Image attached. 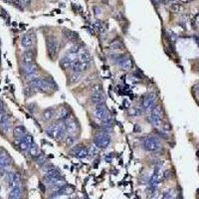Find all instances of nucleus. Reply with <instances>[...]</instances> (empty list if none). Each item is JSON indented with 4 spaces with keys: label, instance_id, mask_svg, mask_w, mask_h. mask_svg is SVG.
Here are the masks:
<instances>
[{
    "label": "nucleus",
    "instance_id": "nucleus-1",
    "mask_svg": "<svg viewBox=\"0 0 199 199\" xmlns=\"http://www.w3.org/2000/svg\"><path fill=\"white\" fill-rule=\"evenodd\" d=\"M47 133L55 140L62 138L66 133V120H58L57 123L52 124L47 129Z\"/></svg>",
    "mask_w": 199,
    "mask_h": 199
},
{
    "label": "nucleus",
    "instance_id": "nucleus-2",
    "mask_svg": "<svg viewBox=\"0 0 199 199\" xmlns=\"http://www.w3.org/2000/svg\"><path fill=\"white\" fill-rule=\"evenodd\" d=\"M94 115L96 118L101 120L102 122L106 124H109V122L111 120L110 112L108 111V109L105 106V104H103V105H97L96 109H95V111H94Z\"/></svg>",
    "mask_w": 199,
    "mask_h": 199
},
{
    "label": "nucleus",
    "instance_id": "nucleus-3",
    "mask_svg": "<svg viewBox=\"0 0 199 199\" xmlns=\"http://www.w3.org/2000/svg\"><path fill=\"white\" fill-rule=\"evenodd\" d=\"M47 50H48V54L50 57L54 59L56 55L58 54L59 50V40L57 37L50 36L47 38Z\"/></svg>",
    "mask_w": 199,
    "mask_h": 199
},
{
    "label": "nucleus",
    "instance_id": "nucleus-4",
    "mask_svg": "<svg viewBox=\"0 0 199 199\" xmlns=\"http://www.w3.org/2000/svg\"><path fill=\"white\" fill-rule=\"evenodd\" d=\"M29 86H31L35 91H40V92H47L50 89L47 79H41V78H37V77L30 80Z\"/></svg>",
    "mask_w": 199,
    "mask_h": 199
},
{
    "label": "nucleus",
    "instance_id": "nucleus-5",
    "mask_svg": "<svg viewBox=\"0 0 199 199\" xmlns=\"http://www.w3.org/2000/svg\"><path fill=\"white\" fill-rule=\"evenodd\" d=\"M142 145L148 151H157L160 148V140L155 136H148L142 142Z\"/></svg>",
    "mask_w": 199,
    "mask_h": 199
},
{
    "label": "nucleus",
    "instance_id": "nucleus-6",
    "mask_svg": "<svg viewBox=\"0 0 199 199\" xmlns=\"http://www.w3.org/2000/svg\"><path fill=\"white\" fill-rule=\"evenodd\" d=\"M161 118H162V112L160 106H155L152 111L149 112L148 119L150 123L152 124L155 128H158L161 125Z\"/></svg>",
    "mask_w": 199,
    "mask_h": 199
},
{
    "label": "nucleus",
    "instance_id": "nucleus-7",
    "mask_svg": "<svg viewBox=\"0 0 199 199\" xmlns=\"http://www.w3.org/2000/svg\"><path fill=\"white\" fill-rule=\"evenodd\" d=\"M111 142V137L107 133H99L94 138V144L99 148H106L109 146Z\"/></svg>",
    "mask_w": 199,
    "mask_h": 199
},
{
    "label": "nucleus",
    "instance_id": "nucleus-8",
    "mask_svg": "<svg viewBox=\"0 0 199 199\" xmlns=\"http://www.w3.org/2000/svg\"><path fill=\"white\" fill-rule=\"evenodd\" d=\"M22 71L24 73L25 77L29 80H32L35 78L37 73V66L34 63L31 64H23Z\"/></svg>",
    "mask_w": 199,
    "mask_h": 199
},
{
    "label": "nucleus",
    "instance_id": "nucleus-9",
    "mask_svg": "<svg viewBox=\"0 0 199 199\" xmlns=\"http://www.w3.org/2000/svg\"><path fill=\"white\" fill-rule=\"evenodd\" d=\"M11 163V158L6 153L0 154V175L4 176L7 172V168Z\"/></svg>",
    "mask_w": 199,
    "mask_h": 199
},
{
    "label": "nucleus",
    "instance_id": "nucleus-10",
    "mask_svg": "<svg viewBox=\"0 0 199 199\" xmlns=\"http://www.w3.org/2000/svg\"><path fill=\"white\" fill-rule=\"evenodd\" d=\"M154 102H155V98H154V96L153 95H148L144 100H142V108L148 112L152 111V109L154 108Z\"/></svg>",
    "mask_w": 199,
    "mask_h": 199
},
{
    "label": "nucleus",
    "instance_id": "nucleus-11",
    "mask_svg": "<svg viewBox=\"0 0 199 199\" xmlns=\"http://www.w3.org/2000/svg\"><path fill=\"white\" fill-rule=\"evenodd\" d=\"M90 68V63H87V62H82L80 61L79 59L76 60V61L72 64L71 66V69L73 72H86Z\"/></svg>",
    "mask_w": 199,
    "mask_h": 199
},
{
    "label": "nucleus",
    "instance_id": "nucleus-12",
    "mask_svg": "<svg viewBox=\"0 0 199 199\" xmlns=\"http://www.w3.org/2000/svg\"><path fill=\"white\" fill-rule=\"evenodd\" d=\"M119 65L122 67L124 70H131L133 66L132 60L129 57H124V56H119Z\"/></svg>",
    "mask_w": 199,
    "mask_h": 199
},
{
    "label": "nucleus",
    "instance_id": "nucleus-13",
    "mask_svg": "<svg viewBox=\"0 0 199 199\" xmlns=\"http://www.w3.org/2000/svg\"><path fill=\"white\" fill-rule=\"evenodd\" d=\"M32 144H33V138L29 135H26L22 140L18 142L19 148L24 151H29V148Z\"/></svg>",
    "mask_w": 199,
    "mask_h": 199
},
{
    "label": "nucleus",
    "instance_id": "nucleus-14",
    "mask_svg": "<svg viewBox=\"0 0 199 199\" xmlns=\"http://www.w3.org/2000/svg\"><path fill=\"white\" fill-rule=\"evenodd\" d=\"M34 44V39L31 34H25L21 38V46L25 49H30Z\"/></svg>",
    "mask_w": 199,
    "mask_h": 199
},
{
    "label": "nucleus",
    "instance_id": "nucleus-15",
    "mask_svg": "<svg viewBox=\"0 0 199 199\" xmlns=\"http://www.w3.org/2000/svg\"><path fill=\"white\" fill-rule=\"evenodd\" d=\"M72 152L74 153L76 157L80 158V159H84L86 157H88V155H89L88 149L85 148H82V146H76V148L72 150Z\"/></svg>",
    "mask_w": 199,
    "mask_h": 199
},
{
    "label": "nucleus",
    "instance_id": "nucleus-16",
    "mask_svg": "<svg viewBox=\"0 0 199 199\" xmlns=\"http://www.w3.org/2000/svg\"><path fill=\"white\" fill-rule=\"evenodd\" d=\"M78 131H79V127H78L76 122H74L73 120H66V132L68 135L74 136V133H77Z\"/></svg>",
    "mask_w": 199,
    "mask_h": 199
},
{
    "label": "nucleus",
    "instance_id": "nucleus-17",
    "mask_svg": "<svg viewBox=\"0 0 199 199\" xmlns=\"http://www.w3.org/2000/svg\"><path fill=\"white\" fill-rule=\"evenodd\" d=\"M34 59H35V54L34 52L30 49H26V51L22 55V62L23 64H31L34 63Z\"/></svg>",
    "mask_w": 199,
    "mask_h": 199
},
{
    "label": "nucleus",
    "instance_id": "nucleus-18",
    "mask_svg": "<svg viewBox=\"0 0 199 199\" xmlns=\"http://www.w3.org/2000/svg\"><path fill=\"white\" fill-rule=\"evenodd\" d=\"M27 135L26 133V129L23 127H16L13 131V136H14L15 140L17 142H19L22 138Z\"/></svg>",
    "mask_w": 199,
    "mask_h": 199
},
{
    "label": "nucleus",
    "instance_id": "nucleus-19",
    "mask_svg": "<svg viewBox=\"0 0 199 199\" xmlns=\"http://www.w3.org/2000/svg\"><path fill=\"white\" fill-rule=\"evenodd\" d=\"M91 102L95 105H103V104H105V98L104 96L101 94V92L99 93H94L92 94V96H91Z\"/></svg>",
    "mask_w": 199,
    "mask_h": 199
},
{
    "label": "nucleus",
    "instance_id": "nucleus-20",
    "mask_svg": "<svg viewBox=\"0 0 199 199\" xmlns=\"http://www.w3.org/2000/svg\"><path fill=\"white\" fill-rule=\"evenodd\" d=\"M69 116V112L67 110V108L65 107H60L57 112H56V118L58 120H66V119Z\"/></svg>",
    "mask_w": 199,
    "mask_h": 199
},
{
    "label": "nucleus",
    "instance_id": "nucleus-21",
    "mask_svg": "<svg viewBox=\"0 0 199 199\" xmlns=\"http://www.w3.org/2000/svg\"><path fill=\"white\" fill-rule=\"evenodd\" d=\"M55 116V110L52 109V108H49V109H46L42 114V118L44 119L45 120H50L54 118Z\"/></svg>",
    "mask_w": 199,
    "mask_h": 199
},
{
    "label": "nucleus",
    "instance_id": "nucleus-22",
    "mask_svg": "<svg viewBox=\"0 0 199 199\" xmlns=\"http://www.w3.org/2000/svg\"><path fill=\"white\" fill-rule=\"evenodd\" d=\"M20 196H21V188H20V185H19V186H15V187L11 188L10 193H9V198L16 199V198H20Z\"/></svg>",
    "mask_w": 199,
    "mask_h": 199
},
{
    "label": "nucleus",
    "instance_id": "nucleus-23",
    "mask_svg": "<svg viewBox=\"0 0 199 199\" xmlns=\"http://www.w3.org/2000/svg\"><path fill=\"white\" fill-rule=\"evenodd\" d=\"M78 59H79L80 61H82V62H87V63L91 62V56H90V54L88 53V52H86V51H81L80 50L79 57H78Z\"/></svg>",
    "mask_w": 199,
    "mask_h": 199
},
{
    "label": "nucleus",
    "instance_id": "nucleus-24",
    "mask_svg": "<svg viewBox=\"0 0 199 199\" xmlns=\"http://www.w3.org/2000/svg\"><path fill=\"white\" fill-rule=\"evenodd\" d=\"M82 79V73L81 72H73V74L70 76V83L76 84Z\"/></svg>",
    "mask_w": 199,
    "mask_h": 199
},
{
    "label": "nucleus",
    "instance_id": "nucleus-25",
    "mask_svg": "<svg viewBox=\"0 0 199 199\" xmlns=\"http://www.w3.org/2000/svg\"><path fill=\"white\" fill-rule=\"evenodd\" d=\"M74 63L73 61H71L70 59H69L68 57H64L62 60H61V62H60V64H61V66L64 68V69H68V68H71L72 66V64Z\"/></svg>",
    "mask_w": 199,
    "mask_h": 199
},
{
    "label": "nucleus",
    "instance_id": "nucleus-26",
    "mask_svg": "<svg viewBox=\"0 0 199 199\" xmlns=\"http://www.w3.org/2000/svg\"><path fill=\"white\" fill-rule=\"evenodd\" d=\"M63 32L66 34V36L65 37H67L68 39H70V40H74V39L78 38V34L73 32V31H70V30H64Z\"/></svg>",
    "mask_w": 199,
    "mask_h": 199
},
{
    "label": "nucleus",
    "instance_id": "nucleus-27",
    "mask_svg": "<svg viewBox=\"0 0 199 199\" xmlns=\"http://www.w3.org/2000/svg\"><path fill=\"white\" fill-rule=\"evenodd\" d=\"M76 142V137L73 135H68V136L65 138V144L67 145H73Z\"/></svg>",
    "mask_w": 199,
    "mask_h": 199
},
{
    "label": "nucleus",
    "instance_id": "nucleus-28",
    "mask_svg": "<svg viewBox=\"0 0 199 199\" xmlns=\"http://www.w3.org/2000/svg\"><path fill=\"white\" fill-rule=\"evenodd\" d=\"M29 152H30V154H31L33 157H36L37 155L39 154V153H38V148H37V145H36L35 144H34V142L31 144V146H30Z\"/></svg>",
    "mask_w": 199,
    "mask_h": 199
},
{
    "label": "nucleus",
    "instance_id": "nucleus-29",
    "mask_svg": "<svg viewBox=\"0 0 199 199\" xmlns=\"http://www.w3.org/2000/svg\"><path fill=\"white\" fill-rule=\"evenodd\" d=\"M35 158H36L37 163H38V164H40V165H45V164L47 163L46 158H45V156H44V155H43V154H38Z\"/></svg>",
    "mask_w": 199,
    "mask_h": 199
},
{
    "label": "nucleus",
    "instance_id": "nucleus-30",
    "mask_svg": "<svg viewBox=\"0 0 199 199\" xmlns=\"http://www.w3.org/2000/svg\"><path fill=\"white\" fill-rule=\"evenodd\" d=\"M128 114L132 116H140L141 114V110L137 109V108H131L128 110Z\"/></svg>",
    "mask_w": 199,
    "mask_h": 199
},
{
    "label": "nucleus",
    "instance_id": "nucleus-31",
    "mask_svg": "<svg viewBox=\"0 0 199 199\" xmlns=\"http://www.w3.org/2000/svg\"><path fill=\"white\" fill-rule=\"evenodd\" d=\"M111 47L112 49H120L123 47V43L120 41H115V42L112 43Z\"/></svg>",
    "mask_w": 199,
    "mask_h": 199
},
{
    "label": "nucleus",
    "instance_id": "nucleus-32",
    "mask_svg": "<svg viewBox=\"0 0 199 199\" xmlns=\"http://www.w3.org/2000/svg\"><path fill=\"white\" fill-rule=\"evenodd\" d=\"M170 129H171V127H170L169 124H168V123H164L163 124V132H169Z\"/></svg>",
    "mask_w": 199,
    "mask_h": 199
},
{
    "label": "nucleus",
    "instance_id": "nucleus-33",
    "mask_svg": "<svg viewBox=\"0 0 199 199\" xmlns=\"http://www.w3.org/2000/svg\"><path fill=\"white\" fill-rule=\"evenodd\" d=\"M171 9L173 10V11H175V12H178L180 9H181V6L179 5V4H172V6H171Z\"/></svg>",
    "mask_w": 199,
    "mask_h": 199
},
{
    "label": "nucleus",
    "instance_id": "nucleus-34",
    "mask_svg": "<svg viewBox=\"0 0 199 199\" xmlns=\"http://www.w3.org/2000/svg\"><path fill=\"white\" fill-rule=\"evenodd\" d=\"M173 196H172V190H168V191L166 192H164L163 193V198H172Z\"/></svg>",
    "mask_w": 199,
    "mask_h": 199
},
{
    "label": "nucleus",
    "instance_id": "nucleus-35",
    "mask_svg": "<svg viewBox=\"0 0 199 199\" xmlns=\"http://www.w3.org/2000/svg\"><path fill=\"white\" fill-rule=\"evenodd\" d=\"M21 4L23 6H29L31 4V0H21Z\"/></svg>",
    "mask_w": 199,
    "mask_h": 199
},
{
    "label": "nucleus",
    "instance_id": "nucleus-36",
    "mask_svg": "<svg viewBox=\"0 0 199 199\" xmlns=\"http://www.w3.org/2000/svg\"><path fill=\"white\" fill-rule=\"evenodd\" d=\"M4 112V109H3V103L2 101H0V114Z\"/></svg>",
    "mask_w": 199,
    "mask_h": 199
},
{
    "label": "nucleus",
    "instance_id": "nucleus-37",
    "mask_svg": "<svg viewBox=\"0 0 199 199\" xmlns=\"http://www.w3.org/2000/svg\"><path fill=\"white\" fill-rule=\"evenodd\" d=\"M152 1H153L154 3H156V4H160V3L163 2V0H152Z\"/></svg>",
    "mask_w": 199,
    "mask_h": 199
},
{
    "label": "nucleus",
    "instance_id": "nucleus-38",
    "mask_svg": "<svg viewBox=\"0 0 199 199\" xmlns=\"http://www.w3.org/2000/svg\"><path fill=\"white\" fill-rule=\"evenodd\" d=\"M180 1L182 2V3H189V2L193 1V0H180Z\"/></svg>",
    "mask_w": 199,
    "mask_h": 199
},
{
    "label": "nucleus",
    "instance_id": "nucleus-39",
    "mask_svg": "<svg viewBox=\"0 0 199 199\" xmlns=\"http://www.w3.org/2000/svg\"><path fill=\"white\" fill-rule=\"evenodd\" d=\"M103 1H104V2H107V3H108V2H109V0H103Z\"/></svg>",
    "mask_w": 199,
    "mask_h": 199
},
{
    "label": "nucleus",
    "instance_id": "nucleus-40",
    "mask_svg": "<svg viewBox=\"0 0 199 199\" xmlns=\"http://www.w3.org/2000/svg\"><path fill=\"white\" fill-rule=\"evenodd\" d=\"M0 154H1V149H0Z\"/></svg>",
    "mask_w": 199,
    "mask_h": 199
},
{
    "label": "nucleus",
    "instance_id": "nucleus-41",
    "mask_svg": "<svg viewBox=\"0 0 199 199\" xmlns=\"http://www.w3.org/2000/svg\"><path fill=\"white\" fill-rule=\"evenodd\" d=\"M169 1H173V0H169Z\"/></svg>",
    "mask_w": 199,
    "mask_h": 199
}]
</instances>
